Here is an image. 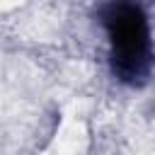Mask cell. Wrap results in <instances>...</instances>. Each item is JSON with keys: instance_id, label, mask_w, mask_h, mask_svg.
<instances>
[{"instance_id": "cell-1", "label": "cell", "mask_w": 155, "mask_h": 155, "mask_svg": "<svg viewBox=\"0 0 155 155\" xmlns=\"http://www.w3.org/2000/svg\"><path fill=\"white\" fill-rule=\"evenodd\" d=\"M24 0H0V12H7V10H12V7H17V5H22Z\"/></svg>"}]
</instances>
